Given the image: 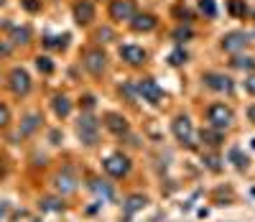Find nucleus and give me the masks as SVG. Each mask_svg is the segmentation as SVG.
Wrapping results in <instances>:
<instances>
[{"mask_svg": "<svg viewBox=\"0 0 255 222\" xmlns=\"http://www.w3.org/2000/svg\"><path fill=\"white\" fill-rule=\"evenodd\" d=\"M95 102H97V100H95L92 95H84V97L79 100V105H82L84 110H95Z\"/></svg>", "mask_w": 255, "mask_h": 222, "instance_id": "obj_32", "label": "nucleus"}, {"mask_svg": "<svg viewBox=\"0 0 255 222\" xmlns=\"http://www.w3.org/2000/svg\"><path fill=\"white\" fill-rule=\"evenodd\" d=\"M120 59L128 62L130 67H138V64H143L148 59V54H146V49L136 46V43H125V46H120Z\"/></svg>", "mask_w": 255, "mask_h": 222, "instance_id": "obj_8", "label": "nucleus"}, {"mask_svg": "<svg viewBox=\"0 0 255 222\" xmlns=\"http://www.w3.org/2000/svg\"><path fill=\"white\" fill-rule=\"evenodd\" d=\"M194 34H191V28L189 26H182V28H176V31H174V38L176 41H186V38H191Z\"/></svg>", "mask_w": 255, "mask_h": 222, "instance_id": "obj_28", "label": "nucleus"}, {"mask_svg": "<svg viewBox=\"0 0 255 222\" xmlns=\"http://www.w3.org/2000/svg\"><path fill=\"white\" fill-rule=\"evenodd\" d=\"M74 21L79 26H87L95 21V5L89 3V0H79L77 5H74Z\"/></svg>", "mask_w": 255, "mask_h": 222, "instance_id": "obj_12", "label": "nucleus"}, {"mask_svg": "<svg viewBox=\"0 0 255 222\" xmlns=\"http://www.w3.org/2000/svg\"><path fill=\"white\" fill-rule=\"evenodd\" d=\"M207 120L212 128L224 130V128L232 125V110L224 105V102H215V105H209V110H207Z\"/></svg>", "mask_w": 255, "mask_h": 222, "instance_id": "obj_1", "label": "nucleus"}, {"mask_svg": "<svg viewBox=\"0 0 255 222\" xmlns=\"http://www.w3.org/2000/svg\"><path fill=\"white\" fill-rule=\"evenodd\" d=\"M36 69L41 74H51L54 72V62H51L49 56H36Z\"/></svg>", "mask_w": 255, "mask_h": 222, "instance_id": "obj_22", "label": "nucleus"}, {"mask_svg": "<svg viewBox=\"0 0 255 222\" xmlns=\"http://www.w3.org/2000/svg\"><path fill=\"white\" fill-rule=\"evenodd\" d=\"M102 169L108 171L112 179H123V176H128V171H130V158L123 156V153H112V156H108L102 161Z\"/></svg>", "mask_w": 255, "mask_h": 222, "instance_id": "obj_3", "label": "nucleus"}, {"mask_svg": "<svg viewBox=\"0 0 255 222\" xmlns=\"http://www.w3.org/2000/svg\"><path fill=\"white\" fill-rule=\"evenodd\" d=\"M248 120H250V123H255V105H250V108H248Z\"/></svg>", "mask_w": 255, "mask_h": 222, "instance_id": "obj_37", "label": "nucleus"}, {"mask_svg": "<svg viewBox=\"0 0 255 222\" xmlns=\"http://www.w3.org/2000/svg\"><path fill=\"white\" fill-rule=\"evenodd\" d=\"M136 92H138L143 100L153 102V105H158L161 97H163V90H161L153 79H138V82H136Z\"/></svg>", "mask_w": 255, "mask_h": 222, "instance_id": "obj_6", "label": "nucleus"}, {"mask_svg": "<svg viewBox=\"0 0 255 222\" xmlns=\"http://www.w3.org/2000/svg\"><path fill=\"white\" fill-rule=\"evenodd\" d=\"M0 54H3V56L10 54V46H8V43H0Z\"/></svg>", "mask_w": 255, "mask_h": 222, "instance_id": "obj_38", "label": "nucleus"}, {"mask_svg": "<svg viewBox=\"0 0 255 222\" xmlns=\"http://www.w3.org/2000/svg\"><path fill=\"white\" fill-rule=\"evenodd\" d=\"M3 3H5V0H0V5H3Z\"/></svg>", "mask_w": 255, "mask_h": 222, "instance_id": "obj_39", "label": "nucleus"}, {"mask_svg": "<svg viewBox=\"0 0 255 222\" xmlns=\"http://www.w3.org/2000/svg\"><path fill=\"white\" fill-rule=\"evenodd\" d=\"M245 90H248V92H253V95H255V77H250V79H248V82H245Z\"/></svg>", "mask_w": 255, "mask_h": 222, "instance_id": "obj_35", "label": "nucleus"}, {"mask_svg": "<svg viewBox=\"0 0 255 222\" xmlns=\"http://www.w3.org/2000/svg\"><path fill=\"white\" fill-rule=\"evenodd\" d=\"M54 186H56L59 194H72V191L77 189V176H74V171L67 166V169H62V174L54 179Z\"/></svg>", "mask_w": 255, "mask_h": 222, "instance_id": "obj_10", "label": "nucleus"}, {"mask_svg": "<svg viewBox=\"0 0 255 222\" xmlns=\"http://www.w3.org/2000/svg\"><path fill=\"white\" fill-rule=\"evenodd\" d=\"M77 133H79V141L84 146H95L97 138H100V123L92 115H82L79 123H77Z\"/></svg>", "mask_w": 255, "mask_h": 222, "instance_id": "obj_2", "label": "nucleus"}, {"mask_svg": "<svg viewBox=\"0 0 255 222\" xmlns=\"http://www.w3.org/2000/svg\"><path fill=\"white\" fill-rule=\"evenodd\" d=\"M232 67H235V69H248V72H253V69H255V59H253V56H235V59H232Z\"/></svg>", "mask_w": 255, "mask_h": 222, "instance_id": "obj_20", "label": "nucleus"}, {"mask_svg": "<svg viewBox=\"0 0 255 222\" xmlns=\"http://www.w3.org/2000/svg\"><path fill=\"white\" fill-rule=\"evenodd\" d=\"M41 123H43L41 112H28L23 117V123H21V136H34V133L41 128Z\"/></svg>", "mask_w": 255, "mask_h": 222, "instance_id": "obj_16", "label": "nucleus"}, {"mask_svg": "<svg viewBox=\"0 0 255 222\" xmlns=\"http://www.w3.org/2000/svg\"><path fill=\"white\" fill-rule=\"evenodd\" d=\"M41 210H51V212H62L64 210V204H59L56 199H43V207Z\"/></svg>", "mask_w": 255, "mask_h": 222, "instance_id": "obj_29", "label": "nucleus"}, {"mask_svg": "<svg viewBox=\"0 0 255 222\" xmlns=\"http://www.w3.org/2000/svg\"><path fill=\"white\" fill-rule=\"evenodd\" d=\"M245 43H248V36L245 34H227V36H222V49L224 51H230V54H237L240 49H245Z\"/></svg>", "mask_w": 255, "mask_h": 222, "instance_id": "obj_14", "label": "nucleus"}, {"mask_svg": "<svg viewBox=\"0 0 255 222\" xmlns=\"http://www.w3.org/2000/svg\"><path fill=\"white\" fill-rule=\"evenodd\" d=\"M204 161H207V166H209V169H215V171H217V169H219V164H222L219 156H207Z\"/></svg>", "mask_w": 255, "mask_h": 222, "instance_id": "obj_33", "label": "nucleus"}, {"mask_svg": "<svg viewBox=\"0 0 255 222\" xmlns=\"http://www.w3.org/2000/svg\"><path fill=\"white\" fill-rule=\"evenodd\" d=\"M28 38H31V31L28 28H13V43H28Z\"/></svg>", "mask_w": 255, "mask_h": 222, "instance_id": "obj_24", "label": "nucleus"}, {"mask_svg": "<svg viewBox=\"0 0 255 222\" xmlns=\"http://www.w3.org/2000/svg\"><path fill=\"white\" fill-rule=\"evenodd\" d=\"M199 138H202V143H207V146H219V143H222V130L207 128V130L199 133Z\"/></svg>", "mask_w": 255, "mask_h": 222, "instance_id": "obj_18", "label": "nucleus"}, {"mask_svg": "<svg viewBox=\"0 0 255 222\" xmlns=\"http://www.w3.org/2000/svg\"><path fill=\"white\" fill-rule=\"evenodd\" d=\"M133 23V31H138V34H148V31H153V28H156V16H151V13H138V16H133L130 18Z\"/></svg>", "mask_w": 255, "mask_h": 222, "instance_id": "obj_13", "label": "nucleus"}, {"mask_svg": "<svg viewBox=\"0 0 255 222\" xmlns=\"http://www.w3.org/2000/svg\"><path fill=\"white\" fill-rule=\"evenodd\" d=\"M202 82H204V87H209V90H215V92H230L232 90V79L219 74V72H207L202 77Z\"/></svg>", "mask_w": 255, "mask_h": 222, "instance_id": "obj_7", "label": "nucleus"}, {"mask_svg": "<svg viewBox=\"0 0 255 222\" xmlns=\"http://www.w3.org/2000/svg\"><path fill=\"white\" fill-rule=\"evenodd\" d=\"M51 108H54L56 117H67V115L72 112V102H69L67 95H56V97L51 100Z\"/></svg>", "mask_w": 255, "mask_h": 222, "instance_id": "obj_17", "label": "nucleus"}, {"mask_svg": "<svg viewBox=\"0 0 255 222\" xmlns=\"http://www.w3.org/2000/svg\"><path fill=\"white\" fill-rule=\"evenodd\" d=\"M230 161H232L237 169H245V166H248V156H243L240 148H230Z\"/></svg>", "mask_w": 255, "mask_h": 222, "instance_id": "obj_21", "label": "nucleus"}, {"mask_svg": "<svg viewBox=\"0 0 255 222\" xmlns=\"http://www.w3.org/2000/svg\"><path fill=\"white\" fill-rule=\"evenodd\" d=\"M186 59H189V56H186L184 49H176V51H171V56H169V64H171V67H182Z\"/></svg>", "mask_w": 255, "mask_h": 222, "instance_id": "obj_25", "label": "nucleus"}, {"mask_svg": "<svg viewBox=\"0 0 255 222\" xmlns=\"http://www.w3.org/2000/svg\"><path fill=\"white\" fill-rule=\"evenodd\" d=\"M97 38H100V41H102V38H112V31H110V28H105V31L97 34Z\"/></svg>", "mask_w": 255, "mask_h": 222, "instance_id": "obj_36", "label": "nucleus"}, {"mask_svg": "<svg viewBox=\"0 0 255 222\" xmlns=\"http://www.w3.org/2000/svg\"><path fill=\"white\" fill-rule=\"evenodd\" d=\"M8 84H10V92L13 95H28L31 92V77H28V72L16 67L10 72V77H8Z\"/></svg>", "mask_w": 255, "mask_h": 222, "instance_id": "obj_5", "label": "nucleus"}, {"mask_svg": "<svg viewBox=\"0 0 255 222\" xmlns=\"http://www.w3.org/2000/svg\"><path fill=\"white\" fill-rule=\"evenodd\" d=\"M92 189L100 191L102 199H112V186H108V182H92Z\"/></svg>", "mask_w": 255, "mask_h": 222, "instance_id": "obj_27", "label": "nucleus"}, {"mask_svg": "<svg viewBox=\"0 0 255 222\" xmlns=\"http://www.w3.org/2000/svg\"><path fill=\"white\" fill-rule=\"evenodd\" d=\"M10 123V110L5 105H0V128H5Z\"/></svg>", "mask_w": 255, "mask_h": 222, "instance_id": "obj_31", "label": "nucleus"}, {"mask_svg": "<svg viewBox=\"0 0 255 222\" xmlns=\"http://www.w3.org/2000/svg\"><path fill=\"white\" fill-rule=\"evenodd\" d=\"M82 64L87 67V72H92L97 77V74H102L105 67H108V56H105L102 49H87L82 54Z\"/></svg>", "mask_w": 255, "mask_h": 222, "instance_id": "obj_4", "label": "nucleus"}, {"mask_svg": "<svg viewBox=\"0 0 255 222\" xmlns=\"http://www.w3.org/2000/svg\"><path fill=\"white\" fill-rule=\"evenodd\" d=\"M110 16L115 21H130L136 16V5H133V0H112L110 3Z\"/></svg>", "mask_w": 255, "mask_h": 222, "instance_id": "obj_9", "label": "nucleus"}, {"mask_svg": "<svg viewBox=\"0 0 255 222\" xmlns=\"http://www.w3.org/2000/svg\"><path fill=\"white\" fill-rule=\"evenodd\" d=\"M199 10L204 13L207 18H215V16H217V5H215V0H199Z\"/></svg>", "mask_w": 255, "mask_h": 222, "instance_id": "obj_23", "label": "nucleus"}, {"mask_svg": "<svg viewBox=\"0 0 255 222\" xmlns=\"http://www.w3.org/2000/svg\"><path fill=\"white\" fill-rule=\"evenodd\" d=\"M23 8L28 13H38L41 10V0H23Z\"/></svg>", "mask_w": 255, "mask_h": 222, "instance_id": "obj_30", "label": "nucleus"}, {"mask_svg": "<svg viewBox=\"0 0 255 222\" xmlns=\"http://www.w3.org/2000/svg\"><path fill=\"white\" fill-rule=\"evenodd\" d=\"M174 136L179 143H184V146H191V120L186 115H179L176 120H174Z\"/></svg>", "mask_w": 255, "mask_h": 222, "instance_id": "obj_11", "label": "nucleus"}, {"mask_svg": "<svg viewBox=\"0 0 255 222\" xmlns=\"http://www.w3.org/2000/svg\"><path fill=\"white\" fill-rule=\"evenodd\" d=\"M105 125H108V130L115 133V136H125L128 133V120L120 112H108L105 115Z\"/></svg>", "mask_w": 255, "mask_h": 222, "instance_id": "obj_15", "label": "nucleus"}, {"mask_svg": "<svg viewBox=\"0 0 255 222\" xmlns=\"http://www.w3.org/2000/svg\"><path fill=\"white\" fill-rule=\"evenodd\" d=\"M230 13H232V16H245V13H248V5H245V0H230Z\"/></svg>", "mask_w": 255, "mask_h": 222, "instance_id": "obj_26", "label": "nucleus"}, {"mask_svg": "<svg viewBox=\"0 0 255 222\" xmlns=\"http://www.w3.org/2000/svg\"><path fill=\"white\" fill-rule=\"evenodd\" d=\"M146 204H148V199H146L143 194H133V197H128V202H125V210H128V212H138V210H143Z\"/></svg>", "mask_w": 255, "mask_h": 222, "instance_id": "obj_19", "label": "nucleus"}, {"mask_svg": "<svg viewBox=\"0 0 255 222\" xmlns=\"http://www.w3.org/2000/svg\"><path fill=\"white\" fill-rule=\"evenodd\" d=\"M174 13H176V16H179V18H184V21H189V18H191V13H189L186 8H176Z\"/></svg>", "mask_w": 255, "mask_h": 222, "instance_id": "obj_34", "label": "nucleus"}]
</instances>
